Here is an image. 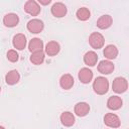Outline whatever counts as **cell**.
<instances>
[{"label": "cell", "mask_w": 129, "mask_h": 129, "mask_svg": "<svg viewBox=\"0 0 129 129\" xmlns=\"http://www.w3.org/2000/svg\"><path fill=\"white\" fill-rule=\"evenodd\" d=\"M20 80V75L18 73V71L16 70H12V71H9L6 76H5V81L8 85L12 86V85H15L19 82Z\"/></svg>", "instance_id": "21"}, {"label": "cell", "mask_w": 129, "mask_h": 129, "mask_svg": "<svg viewBox=\"0 0 129 129\" xmlns=\"http://www.w3.org/2000/svg\"><path fill=\"white\" fill-rule=\"evenodd\" d=\"M18 58H19V55H18V52L16 50H14V49L8 50V52H7V59L9 61L15 62V61L18 60Z\"/></svg>", "instance_id": "24"}, {"label": "cell", "mask_w": 129, "mask_h": 129, "mask_svg": "<svg viewBox=\"0 0 129 129\" xmlns=\"http://www.w3.org/2000/svg\"><path fill=\"white\" fill-rule=\"evenodd\" d=\"M112 23H113V18L108 14L100 16L99 19L97 20V26L100 29H107L112 25Z\"/></svg>", "instance_id": "14"}, {"label": "cell", "mask_w": 129, "mask_h": 129, "mask_svg": "<svg viewBox=\"0 0 129 129\" xmlns=\"http://www.w3.org/2000/svg\"><path fill=\"white\" fill-rule=\"evenodd\" d=\"M90 112V105L86 102H79L75 106V114L79 117H85Z\"/></svg>", "instance_id": "13"}, {"label": "cell", "mask_w": 129, "mask_h": 129, "mask_svg": "<svg viewBox=\"0 0 129 129\" xmlns=\"http://www.w3.org/2000/svg\"><path fill=\"white\" fill-rule=\"evenodd\" d=\"M50 11H51V14L56 17V18H61L63 17L67 12H68V9H67V6L61 3V2H55L51 8H50Z\"/></svg>", "instance_id": "7"}, {"label": "cell", "mask_w": 129, "mask_h": 129, "mask_svg": "<svg viewBox=\"0 0 129 129\" xmlns=\"http://www.w3.org/2000/svg\"><path fill=\"white\" fill-rule=\"evenodd\" d=\"M78 78L81 83L83 84H89L93 79V72L89 68H83L79 71Z\"/></svg>", "instance_id": "11"}, {"label": "cell", "mask_w": 129, "mask_h": 129, "mask_svg": "<svg viewBox=\"0 0 129 129\" xmlns=\"http://www.w3.org/2000/svg\"><path fill=\"white\" fill-rule=\"evenodd\" d=\"M44 57H45V52L43 50L41 51H35V52H32L30 57H29V60L35 64V66H38V64H41L43 61H44Z\"/></svg>", "instance_id": "22"}, {"label": "cell", "mask_w": 129, "mask_h": 129, "mask_svg": "<svg viewBox=\"0 0 129 129\" xmlns=\"http://www.w3.org/2000/svg\"><path fill=\"white\" fill-rule=\"evenodd\" d=\"M89 43L94 49H100L104 46L105 38L100 32H92L89 36Z\"/></svg>", "instance_id": "3"}, {"label": "cell", "mask_w": 129, "mask_h": 129, "mask_svg": "<svg viewBox=\"0 0 129 129\" xmlns=\"http://www.w3.org/2000/svg\"><path fill=\"white\" fill-rule=\"evenodd\" d=\"M128 89V82L123 77H117L112 83V90L117 94H123Z\"/></svg>", "instance_id": "2"}, {"label": "cell", "mask_w": 129, "mask_h": 129, "mask_svg": "<svg viewBox=\"0 0 129 129\" xmlns=\"http://www.w3.org/2000/svg\"><path fill=\"white\" fill-rule=\"evenodd\" d=\"M0 129H5V128H4L3 126H0Z\"/></svg>", "instance_id": "26"}, {"label": "cell", "mask_w": 129, "mask_h": 129, "mask_svg": "<svg viewBox=\"0 0 129 129\" xmlns=\"http://www.w3.org/2000/svg\"><path fill=\"white\" fill-rule=\"evenodd\" d=\"M114 69H115V67H114L113 62L108 59L101 60L98 64V71L102 75H110L111 73H113Z\"/></svg>", "instance_id": "8"}, {"label": "cell", "mask_w": 129, "mask_h": 129, "mask_svg": "<svg viewBox=\"0 0 129 129\" xmlns=\"http://www.w3.org/2000/svg\"><path fill=\"white\" fill-rule=\"evenodd\" d=\"M19 23V17L16 13H7L3 17V24L6 27H15Z\"/></svg>", "instance_id": "12"}, {"label": "cell", "mask_w": 129, "mask_h": 129, "mask_svg": "<svg viewBox=\"0 0 129 129\" xmlns=\"http://www.w3.org/2000/svg\"><path fill=\"white\" fill-rule=\"evenodd\" d=\"M40 4H42V5H47V4H49L51 1L50 0H39L38 1Z\"/></svg>", "instance_id": "25"}, {"label": "cell", "mask_w": 129, "mask_h": 129, "mask_svg": "<svg viewBox=\"0 0 129 129\" xmlns=\"http://www.w3.org/2000/svg\"><path fill=\"white\" fill-rule=\"evenodd\" d=\"M122 104H123V101L118 96H112L107 101V107L110 110H113V111L119 110L122 107Z\"/></svg>", "instance_id": "16"}, {"label": "cell", "mask_w": 129, "mask_h": 129, "mask_svg": "<svg viewBox=\"0 0 129 129\" xmlns=\"http://www.w3.org/2000/svg\"><path fill=\"white\" fill-rule=\"evenodd\" d=\"M28 49L31 53L35 51H41L43 49V41L37 37L32 38L28 43Z\"/></svg>", "instance_id": "20"}, {"label": "cell", "mask_w": 129, "mask_h": 129, "mask_svg": "<svg viewBox=\"0 0 129 129\" xmlns=\"http://www.w3.org/2000/svg\"><path fill=\"white\" fill-rule=\"evenodd\" d=\"M60 50V46H59V43L54 41V40H51V41H48L44 47V52L48 55V56H54L56 55Z\"/></svg>", "instance_id": "9"}, {"label": "cell", "mask_w": 129, "mask_h": 129, "mask_svg": "<svg viewBox=\"0 0 129 129\" xmlns=\"http://www.w3.org/2000/svg\"><path fill=\"white\" fill-rule=\"evenodd\" d=\"M98 61V54L94 50H89L84 55V62L88 67H94L97 64Z\"/></svg>", "instance_id": "19"}, {"label": "cell", "mask_w": 129, "mask_h": 129, "mask_svg": "<svg viewBox=\"0 0 129 129\" xmlns=\"http://www.w3.org/2000/svg\"><path fill=\"white\" fill-rule=\"evenodd\" d=\"M26 27H27V30L31 33H40L43 30L44 24L40 19L33 18L27 22Z\"/></svg>", "instance_id": "5"}, {"label": "cell", "mask_w": 129, "mask_h": 129, "mask_svg": "<svg viewBox=\"0 0 129 129\" xmlns=\"http://www.w3.org/2000/svg\"><path fill=\"white\" fill-rule=\"evenodd\" d=\"M75 116L73 113L69 112V111H66V112H62L61 115H60V123L64 126V127H71L75 124Z\"/></svg>", "instance_id": "17"}, {"label": "cell", "mask_w": 129, "mask_h": 129, "mask_svg": "<svg viewBox=\"0 0 129 129\" xmlns=\"http://www.w3.org/2000/svg\"><path fill=\"white\" fill-rule=\"evenodd\" d=\"M103 54L108 60L115 59L118 55V48L113 44H108L107 46H105L103 50Z\"/></svg>", "instance_id": "18"}, {"label": "cell", "mask_w": 129, "mask_h": 129, "mask_svg": "<svg viewBox=\"0 0 129 129\" xmlns=\"http://www.w3.org/2000/svg\"><path fill=\"white\" fill-rule=\"evenodd\" d=\"M93 90L98 95H105L109 90V81L105 77H97L93 83Z\"/></svg>", "instance_id": "1"}, {"label": "cell", "mask_w": 129, "mask_h": 129, "mask_svg": "<svg viewBox=\"0 0 129 129\" xmlns=\"http://www.w3.org/2000/svg\"><path fill=\"white\" fill-rule=\"evenodd\" d=\"M76 16H77V18H78L79 20H81V21H86V20H88V19L91 17V12H90V10H89L88 8H86V7H81V8H79V9L77 10Z\"/></svg>", "instance_id": "23"}, {"label": "cell", "mask_w": 129, "mask_h": 129, "mask_svg": "<svg viewBox=\"0 0 129 129\" xmlns=\"http://www.w3.org/2000/svg\"><path fill=\"white\" fill-rule=\"evenodd\" d=\"M40 6L35 0H28L24 4V10L31 16H37L40 13Z\"/></svg>", "instance_id": "4"}, {"label": "cell", "mask_w": 129, "mask_h": 129, "mask_svg": "<svg viewBox=\"0 0 129 129\" xmlns=\"http://www.w3.org/2000/svg\"><path fill=\"white\" fill-rule=\"evenodd\" d=\"M59 86L63 90H70L74 86V78L70 74H64L59 79Z\"/></svg>", "instance_id": "15"}, {"label": "cell", "mask_w": 129, "mask_h": 129, "mask_svg": "<svg viewBox=\"0 0 129 129\" xmlns=\"http://www.w3.org/2000/svg\"><path fill=\"white\" fill-rule=\"evenodd\" d=\"M104 123L110 128H118L121 125L120 118L114 113H107L104 116Z\"/></svg>", "instance_id": "6"}, {"label": "cell", "mask_w": 129, "mask_h": 129, "mask_svg": "<svg viewBox=\"0 0 129 129\" xmlns=\"http://www.w3.org/2000/svg\"><path fill=\"white\" fill-rule=\"evenodd\" d=\"M12 44L14 46V48L18 49V50H22L25 48L26 46V37L24 34L22 33H17L13 36L12 39Z\"/></svg>", "instance_id": "10"}]
</instances>
